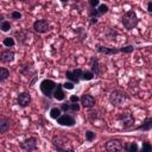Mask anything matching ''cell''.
<instances>
[{
  "label": "cell",
  "instance_id": "cell-10",
  "mask_svg": "<svg viewBox=\"0 0 152 152\" xmlns=\"http://www.w3.org/2000/svg\"><path fill=\"white\" fill-rule=\"evenodd\" d=\"M32 27L37 33H45L49 30V23L45 19H38L33 23Z\"/></svg>",
  "mask_w": 152,
  "mask_h": 152
},
{
  "label": "cell",
  "instance_id": "cell-12",
  "mask_svg": "<svg viewBox=\"0 0 152 152\" xmlns=\"http://www.w3.org/2000/svg\"><path fill=\"white\" fill-rule=\"evenodd\" d=\"M30 102H31V95H30V93L23 91L17 97V103H18L19 107H23V108L24 107H27L30 104Z\"/></svg>",
  "mask_w": 152,
  "mask_h": 152
},
{
  "label": "cell",
  "instance_id": "cell-22",
  "mask_svg": "<svg viewBox=\"0 0 152 152\" xmlns=\"http://www.w3.org/2000/svg\"><path fill=\"white\" fill-rule=\"evenodd\" d=\"M62 115V110L59 109V108H57V107H53V108H51V110H50V118L51 119H57V118H59Z\"/></svg>",
  "mask_w": 152,
  "mask_h": 152
},
{
  "label": "cell",
  "instance_id": "cell-26",
  "mask_svg": "<svg viewBox=\"0 0 152 152\" xmlns=\"http://www.w3.org/2000/svg\"><path fill=\"white\" fill-rule=\"evenodd\" d=\"M138 152H152V146L150 142L147 141H144L142 142V146H141V150L138 151Z\"/></svg>",
  "mask_w": 152,
  "mask_h": 152
},
{
  "label": "cell",
  "instance_id": "cell-29",
  "mask_svg": "<svg viewBox=\"0 0 152 152\" xmlns=\"http://www.w3.org/2000/svg\"><path fill=\"white\" fill-rule=\"evenodd\" d=\"M80 104H78V102L77 103H70L69 102V112H71V113H76V112H78L80 110Z\"/></svg>",
  "mask_w": 152,
  "mask_h": 152
},
{
  "label": "cell",
  "instance_id": "cell-25",
  "mask_svg": "<svg viewBox=\"0 0 152 152\" xmlns=\"http://www.w3.org/2000/svg\"><path fill=\"white\" fill-rule=\"evenodd\" d=\"M0 30H1L2 32H8V31L11 30V24H10V21L4 20L2 23H0Z\"/></svg>",
  "mask_w": 152,
  "mask_h": 152
},
{
  "label": "cell",
  "instance_id": "cell-35",
  "mask_svg": "<svg viewBox=\"0 0 152 152\" xmlns=\"http://www.w3.org/2000/svg\"><path fill=\"white\" fill-rule=\"evenodd\" d=\"M80 101V97L77 95H71L70 96V103H77Z\"/></svg>",
  "mask_w": 152,
  "mask_h": 152
},
{
  "label": "cell",
  "instance_id": "cell-3",
  "mask_svg": "<svg viewBox=\"0 0 152 152\" xmlns=\"http://www.w3.org/2000/svg\"><path fill=\"white\" fill-rule=\"evenodd\" d=\"M128 99L127 94L120 89H114L110 91L109 96H108V100L109 102L113 104V106H121L126 100Z\"/></svg>",
  "mask_w": 152,
  "mask_h": 152
},
{
  "label": "cell",
  "instance_id": "cell-8",
  "mask_svg": "<svg viewBox=\"0 0 152 152\" xmlns=\"http://www.w3.org/2000/svg\"><path fill=\"white\" fill-rule=\"evenodd\" d=\"M82 76H83V70L82 69H74V70H68L65 72V77L72 82L74 84L75 83H78L81 80H82Z\"/></svg>",
  "mask_w": 152,
  "mask_h": 152
},
{
  "label": "cell",
  "instance_id": "cell-19",
  "mask_svg": "<svg viewBox=\"0 0 152 152\" xmlns=\"http://www.w3.org/2000/svg\"><path fill=\"white\" fill-rule=\"evenodd\" d=\"M124 150L126 152H138L139 151V147H138V144L137 142L129 141V142H125L124 144Z\"/></svg>",
  "mask_w": 152,
  "mask_h": 152
},
{
  "label": "cell",
  "instance_id": "cell-18",
  "mask_svg": "<svg viewBox=\"0 0 152 152\" xmlns=\"http://www.w3.org/2000/svg\"><path fill=\"white\" fill-rule=\"evenodd\" d=\"M151 127H152V118H147V119L142 122V125L135 127L134 129H137V131H150Z\"/></svg>",
  "mask_w": 152,
  "mask_h": 152
},
{
  "label": "cell",
  "instance_id": "cell-4",
  "mask_svg": "<svg viewBox=\"0 0 152 152\" xmlns=\"http://www.w3.org/2000/svg\"><path fill=\"white\" fill-rule=\"evenodd\" d=\"M56 86H57V83L55 81L45 78V80H43L40 82L39 88H40V91H42V94L44 96H46L49 99H52V94H53V91L56 89Z\"/></svg>",
  "mask_w": 152,
  "mask_h": 152
},
{
  "label": "cell",
  "instance_id": "cell-37",
  "mask_svg": "<svg viewBox=\"0 0 152 152\" xmlns=\"http://www.w3.org/2000/svg\"><path fill=\"white\" fill-rule=\"evenodd\" d=\"M4 21V15H0V23H2Z\"/></svg>",
  "mask_w": 152,
  "mask_h": 152
},
{
  "label": "cell",
  "instance_id": "cell-1",
  "mask_svg": "<svg viewBox=\"0 0 152 152\" xmlns=\"http://www.w3.org/2000/svg\"><path fill=\"white\" fill-rule=\"evenodd\" d=\"M52 145L57 152H75L70 140L63 135H55L52 138Z\"/></svg>",
  "mask_w": 152,
  "mask_h": 152
},
{
  "label": "cell",
  "instance_id": "cell-21",
  "mask_svg": "<svg viewBox=\"0 0 152 152\" xmlns=\"http://www.w3.org/2000/svg\"><path fill=\"white\" fill-rule=\"evenodd\" d=\"M10 77V70L7 68H0V83Z\"/></svg>",
  "mask_w": 152,
  "mask_h": 152
},
{
  "label": "cell",
  "instance_id": "cell-31",
  "mask_svg": "<svg viewBox=\"0 0 152 152\" xmlns=\"http://www.w3.org/2000/svg\"><path fill=\"white\" fill-rule=\"evenodd\" d=\"M62 87H63L64 89H68V90H72V89L75 88V84H74L72 82H70V81H68V82H65V83H63V84H62Z\"/></svg>",
  "mask_w": 152,
  "mask_h": 152
},
{
  "label": "cell",
  "instance_id": "cell-7",
  "mask_svg": "<svg viewBox=\"0 0 152 152\" xmlns=\"http://www.w3.org/2000/svg\"><path fill=\"white\" fill-rule=\"evenodd\" d=\"M24 151L26 152H31V151H34L37 150L38 147V139L36 137H30V138H26L24 141L20 142L19 145Z\"/></svg>",
  "mask_w": 152,
  "mask_h": 152
},
{
  "label": "cell",
  "instance_id": "cell-15",
  "mask_svg": "<svg viewBox=\"0 0 152 152\" xmlns=\"http://www.w3.org/2000/svg\"><path fill=\"white\" fill-rule=\"evenodd\" d=\"M52 97L56 99L57 101H63V100L65 99V93H64L63 87H62L61 83H57L56 89H55V91H53V94H52Z\"/></svg>",
  "mask_w": 152,
  "mask_h": 152
},
{
  "label": "cell",
  "instance_id": "cell-2",
  "mask_svg": "<svg viewBox=\"0 0 152 152\" xmlns=\"http://www.w3.org/2000/svg\"><path fill=\"white\" fill-rule=\"evenodd\" d=\"M121 21H122V25H124L125 28L133 30V28L137 27V25L139 23V19H138L137 13L133 10H129V11L124 13V15L121 17Z\"/></svg>",
  "mask_w": 152,
  "mask_h": 152
},
{
  "label": "cell",
  "instance_id": "cell-6",
  "mask_svg": "<svg viewBox=\"0 0 152 152\" xmlns=\"http://www.w3.org/2000/svg\"><path fill=\"white\" fill-rule=\"evenodd\" d=\"M118 121L121 124V126L125 128V129H128L129 127H132L134 125V118L133 115L129 113V112H125V113H120L118 116H116Z\"/></svg>",
  "mask_w": 152,
  "mask_h": 152
},
{
  "label": "cell",
  "instance_id": "cell-36",
  "mask_svg": "<svg viewBox=\"0 0 152 152\" xmlns=\"http://www.w3.org/2000/svg\"><path fill=\"white\" fill-rule=\"evenodd\" d=\"M147 11L148 12H152V1H148L147 2Z\"/></svg>",
  "mask_w": 152,
  "mask_h": 152
},
{
  "label": "cell",
  "instance_id": "cell-23",
  "mask_svg": "<svg viewBox=\"0 0 152 152\" xmlns=\"http://www.w3.org/2000/svg\"><path fill=\"white\" fill-rule=\"evenodd\" d=\"M96 11H97V13H99L100 15H102V14H106V13L109 11V8H108V6H107L106 4H100V5L97 6Z\"/></svg>",
  "mask_w": 152,
  "mask_h": 152
},
{
  "label": "cell",
  "instance_id": "cell-14",
  "mask_svg": "<svg viewBox=\"0 0 152 152\" xmlns=\"http://www.w3.org/2000/svg\"><path fill=\"white\" fill-rule=\"evenodd\" d=\"M96 51L100 52V53H103V55H108V56H112V55H115L119 51V49H115V48H107V46H101V45H97L96 46Z\"/></svg>",
  "mask_w": 152,
  "mask_h": 152
},
{
  "label": "cell",
  "instance_id": "cell-34",
  "mask_svg": "<svg viewBox=\"0 0 152 152\" xmlns=\"http://www.w3.org/2000/svg\"><path fill=\"white\" fill-rule=\"evenodd\" d=\"M89 5H90V8H95V7H97L100 5V1L99 0H90Z\"/></svg>",
  "mask_w": 152,
  "mask_h": 152
},
{
  "label": "cell",
  "instance_id": "cell-5",
  "mask_svg": "<svg viewBox=\"0 0 152 152\" xmlns=\"http://www.w3.org/2000/svg\"><path fill=\"white\" fill-rule=\"evenodd\" d=\"M124 141L119 138H114V139H109L104 147L107 152H122L124 151Z\"/></svg>",
  "mask_w": 152,
  "mask_h": 152
},
{
  "label": "cell",
  "instance_id": "cell-9",
  "mask_svg": "<svg viewBox=\"0 0 152 152\" xmlns=\"http://www.w3.org/2000/svg\"><path fill=\"white\" fill-rule=\"evenodd\" d=\"M57 124L61 125V126H66V127H72L75 124H76V120L72 115L70 114H62L59 118L56 119Z\"/></svg>",
  "mask_w": 152,
  "mask_h": 152
},
{
  "label": "cell",
  "instance_id": "cell-16",
  "mask_svg": "<svg viewBox=\"0 0 152 152\" xmlns=\"http://www.w3.org/2000/svg\"><path fill=\"white\" fill-rule=\"evenodd\" d=\"M11 127V120L7 116H0V133H6Z\"/></svg>",
  "mask_w": 152,
  "mask_h": 152
},
{
  "label": "cell",
  "instance_id": "cell-24",
  "mask_svg": "<svg viewBox=\"0 0 152 152\" xmlns=\"http://www.w3.org/2000/svg\"><path fill=\"white\" fill-rule=\"evenodd\" d=\"M2 44H4L6 48H12V46L15 44V42H14L13 38H11V37H6V38H4Z\"/></svg>",
  "mask_w": 152,
  "mask_h": 152
},
{
  "label": "cell",
  "instance_id": "cell-32",
  "mask_svg": "<svg viewBox=\"0 0 152 152\" xmlns=\"http://www.w3.org/2000/svg\"><path fill=\"white\" fill-rule=\"evenodd\" d=\"M11 17H12V19H14V20H19V19H21V13L18 12V11H13V12L11 13Z\"/></svg>",
  "mask_w": 152,
  "mask_h": 152
},
{
  "label": "cell",
  "instance_id": "cell-11",
  "mask_svg": "<svg viewBox=\"0 0 152 152\" xmlns=\"http://www.w3.org/2000/svg\"><path fill=\"white\" fill-rule=\"evenodd\" d=\"M80 102L81 104L84 107V108H93L96 103V100L93 95L90 94H83L81 97H80Z\"/></svg>",
  "mask_w": 152,
  "mask_h": 152
},
{
  "label": "cell",
  "instance_id": "cell-17",
  "mask_svg": "<svg viewBox=\"0 0 152 152\" xmlns=\"http://www.w3.org/2000/svg\"><path fill=\"white\" fill-rule=\"evenodd\" d=\"M90 71L94 74V76H99L100 75V64H99V58L96 57H91L90 58Z\"/></svg>",
  "mask_w": 152,
  "mask_h": 152
},
{
  "label": "cell",
  "instance_id": "cell-20",
  "mask_svg": "<svg viewBox=\"0 0 152 152\" xmlns=\"http://www.w3.org/2000/svg\"><path fill=\"white\" fill-rule=\"evenodd\" d=\"M15 36L18 37V42L21 44H26L27 43V38H28V33L27 31H18L15 32Z\"/></svg>",
  "mask_w": 152,
  "mask_h": 152
},
{
  "label": "cell",
  "instance_id": "cell-33",
  "mask_svg": "<svg viewBox=\"0 0 152 152\" xmlns=\"http://www.w3.org/2000/svg\"><path fill=\"white\" fill-rule=\"evenodd\" d=\"M59 109L63 110L65 114H68L69 113V103H62L61 107H59Z\"/></svg>",
  "mask_w": 152,
  "mask_h": 152
},
{
  "label": "cell",
  "instance_id": "cell-27",
  "mask_svg": "<svg viewBox=\"0 0 152 152\" xmlns=\"http://www.w3.org/2000/svg\"><path fill=\"white\" fill-rule=\"evenodd\" d=\"M93 78H94V74H93L90 70H86V71H83L82 80H84V81H90V80H93Z\"/></svg>",
  "mask_w": 152,
  "mask_h": 152
},
{
  "label": "cell",
  "instance_id": "cell-13",
  "mask_svg": "<svg viewBox=\"0 0 152 152\" xmlns=\"http://www.w3.org/2000/svg\"><path fill=\"white\" fill-rule=\"evenodd\" d=\"M14 61V52L12 50H4L0 52V62L1 63H11Z\"/></svg>",
  "mask_w": 152,
  "mask_h": 152
},
{
  "label": "cell",
  "instance_id": "cell-28",
  "mask_svg": "<svg viewBox=\"0 0 152 152\" xmlns=\"http://www.w3.org/2000/svg\"><path fill=\"white\" fill-rule=\"evenodd\" d=\"M133 50H134L133 45H127V46H122V48L119 49V51L124 52V53H131V52H133Z\"/></svg>",
  "mask_w": 152,
  "mask_h": 152
},
{
  "label": "cell",
  "instance_id": "cell-30",
  "mask_svg": "<svg viewBox=\"0 0 152 152\" xmlns=\"http://www.w3.org/2000/svg\"><path fill=\"white\" fill-rule=\"evenodd\" d=\"M95 137H96V134L93 131H87L86 132V140L87 141H93L95 139Z\"/></svg>",
  "mask_w": 152,
  "mask_h": 152
}]
</instances>
